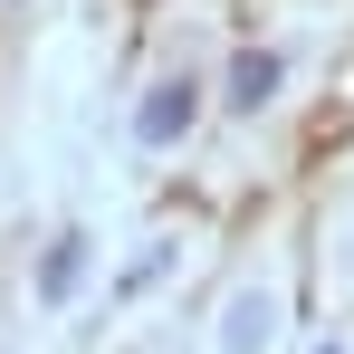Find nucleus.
Masks as SVG:
<instances>
[{"instance_id": "4", "label": "nucleus", "mask_w": 354, "mask_h": 354, "mask_svg": "<svg viewBox=\"0 0 354 354\" xmlns=\"http://www.w3.org/2000/svg\"><path fill=\"white\" fill-rule=\"evenodd\" d=\"M230 345H268V297H239L230 306Z\"/></svg>"}, {"instance_id": "3", "label": "nucleus", "mask_w": 354, "mask_h": 354, "mask_svg": "<svg viewBox=\"0 0 354 354\" xmlns=\"http://www.w3.org/2000/svg\"><path fill=\"white\" fill-rule=\"evenodd\" d=\"M77 268H86V239L67 230V239H58V249H48V268H39V297H48V306H58V297H67V288H77Z\"/></svg>"}, {"instance_id": "2", "label": "nucleus", "mask_w": 354, "mask_h": 354, "mask_svg": "<svg viewBox=\"0 0 354 354\" xmlns=\"http://www.w3.org/2000/svg\"><path fill=\"white\" fill-rule=\"evenodd\" d=\"M268 96H278V58H268V48H239V58H230V106L259 115Z\"/></svg>"}, {"instance_id": "1", "label": "nucleus", "mask_w": 354, "mask_h": 354, "mask_svg": "<svg viewBox=\"0 0 354 354\" xmlns=\"http://www.w3.org/2000/svg\"><path fill=\"white\" fill-rule=\"evenodd\" d=\"M192 96H201L192 77H173V86H153V106L134 115V134H144V144H173V134H192Z\"/></svg>"}]
</instances>
